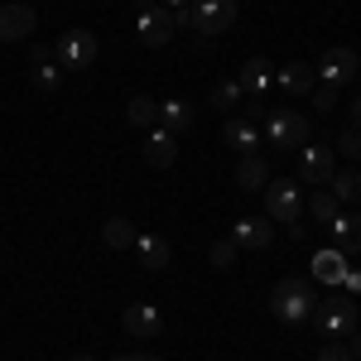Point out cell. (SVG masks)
<instances>
[{"mask_svg":"<svg viewBox=\"0 0 361 361\" xmlns=\"http://www.w3.org/2000/svg\"><path fill=\"white\" fill-rule=\"evenodd\" d=\"M34 25H39V20H34V5H20V0L0 5V44H20V39H29Z\"/></svg>","mask_w":361,"mask_h":361,"instance_id":"9c48e42d","label":"cell"},{"mask_svg":"<svg viewBox=\"0 0 361 361\" xmlns=\"http://www.w3.org/2000/svg\"><path fill=\"white\" fill-rule=\"evenodd\" d=\"M231 241L241 250H265L270 246V217H241L231 226Z\"/></svg>","mask_w":361,"mask_h":361,"instance_id":"e0dca14e","label":"cell"},{"mask_svg":"<svg viewBox=\"0 0 361 361\" xmlns=\"http://www.w3.org/2000/svg\"><path fill=\"white\" fill-rule=\"evenodd\" d=\"M275 82V68H270V58H246V68H241V87H246V97H260V92H270Z\"/></svg>","mask_w":361,"mask_h":361,"instance_id":"44dd1931","label":"cell"},{"mask_svg":"<svg viewBox=\"0 0 361 361\" xmlns=\"http://www.w3.org/2000/svg\"><path fill=\"white\" fill-rule=\"evenodd\" d=\"M126 116H130V126H154V121H159V102H154V97H130Z\"/></svg>","mask_w":361,"mask_h":361,"instance_id":"484cf974","label":"cell"},{"mask_svg":"<svg viewBox=\"0 0 361 361\" xmlns=\"http://www.w3.org/2000/svg\"><path fill=\"white\" fill-rule=\"evenodd\" d=\"M352 361H361V337H352Z\"/></svg>","mask_w":361,"mask_h":361,"instance_id":"e575fe53","label":"cell"},{"mask_svg":"<svg viewBox=\"0 0 361 361\" xmlns=\"http://www.w3.org/2000/svg\"><path fill=\"white\" fill-rule=\"evenodd\" d=\"M337 149H342L347 159H361V130H342V135H337Z\"/></svg>","mask_w":361,"mask_h":361,"instance_id":"f546056e","label":"cell"},{"mask_svg":"<svg viewBox=\"0 0 361 361\" xmlns=\"http://www.w3.org/2000/svg\"><path fill=\"white\" fill-rule=\"evenodd\" d=\"M328 231H333L337 250L347 255V260H357L361 255V212H352V207H342L333 222H328Z\"/></svg>","mask_w":361,"mask_h":361,"instance_id":"30bf717a","label":"cell"},{"mask_svg":"<svg viewBox=\"0 0 361 361\" xmlns=\"http://www.w3.org/2000/svg\"><path fill=\"white\" fill-rule=\"evenodd\" d=\"M188 10H193V29H202V34H222L236 20V0H197Z\"/></svg>","mask_w":361,"mask_h":361,"instance_id":"ba28073f","label":"cell"},{"mask_svg":"<svg viewBox=\"0 0 361 361\" xmlns=\"http://www.w3.org/2000/svg\"><path fill=\"white\" fill-rule=\"evenodd\" d=\"M328 188H333V197H337V202H357V197H361V173H357V169H342V173L333 169Z\"/></svg>","mask_w":361,"mask_h":361,"instance_id":"603a6c76","label":"cell"},{"mask_svg":"<svg viewBox=\"0 0 361 361\" xmlns=\"http://www.w3.org/2000/svg\"><path fill=\"white\" fill-rule=\"evenodd\" d=\"M159 130H169V135H183V130H193V102H159V121H154Z\"/></svg>","mask_w":361,"mask_h":361,"instance_id":"ac0fdd59","label":"cell"},{"mask_svg":"<svg viewBox=\"0 0 361 361\" xmlns=\"http://www.w3.org/2000/svg\"><path fill=\"white\" fill-rule=\"evenodd\" d=\"M236 188H246V193H260L265 183H270V164L260 159V154H241V164H236V178H231Z\"/></svg>","mask_w":361,"mask_h":361,"instance_id":"d6986e66","label":"cell"},{"mask_svg":"<svg viewBox=\"0 0 361 361\" xmlns=\"http://www.w3.org/2000/svg\"><path fill=\"white\" fill-rule=\"evenodd\" d=\"M304 207H308V217H313V222H323V226H328L337 212H342V202L333 197V188H323V193H308Z\"/></svg>","mask_w":361,"mask_h":361,"instance_id":"cb8c5ba5","label":"cell"},{"mask_svg":"<svg viewBox=\"0 0 361 361\" xmlns=\"http://www.w3.org/2000/svg\"><path fill=\"white\" fill-rule=\"evenodd\" d=\"M313 73H318V82H328V87L342 92V87L357 78V54H352V49H328V54L318 58V68H313Z\"/></svg>","mask_w":361,"mask_h":361,"instance_id":"52a82bcc","label":"cell"},{"mask_svg":"<svg viewBox=\"0 0 361 361\" xmlns=\"http://www.w3.org/2000/svg\"><path fill=\"white\" fill-rule=\"evenodd\" d=\"M342 289H347V294H361V270H347V275H342Z\"/></svg>","mask_w":361,"mask_h":361,"instance_id":"1f68e13d","label":"cell"},{"mask_svg":"<svg viewBox=\"0 0 361 361\" xmlns=\"http://www.w3.org/2000/svg\"><path fill=\"white\" fill-rule=\"evenodd\" d=\"M352 130H361V97H352Z\"/></svg>","mask_w":361,"mask_h":361,"instance_id":"d6a6232c","label":"cell"},{"mask_svg":"<svg viewBox=\"0 0 361 361\" xmlns=\"http://www.w3.org/2000/svg\"><path fill=\"white\" fill-rule=\"evenodd\" d=\"M135 250H140V265H145V270H164L169 265V241L164 236H135Z\"/></svg>","mask_w":361,"mask_h":361,"instance_id":"7402d4cb","label":"cell"},{"mask_svg":"<svg viewBox=\"0 0 361 361\" xmlns=\"http://www.w3.org/2000/svg\"><path fill=\"white\" fill-rule=\"evenodd\" d=\"M135 361H164V357H135Z\"/></svg>","mask_w":361,"mask_h":361,"instance_id":"8d00e7d4","label":"cell"},{"mask_svg":"<svg viewBox=\"0 0 361 361\" xmlns=\"http://www.w3.org/2000/svg\"><path fill=\"white\" fill-rule=\"evenodd\" d=\"M260 140L270 149H299V145H308V121L299 111H270L260 121Z\"/></svg>","mask_w":361,"mask_h":361,"instance_id":"7a4b0ae2","label":"cell"},{"mask_svg":"<svg viewBox=\"0 0 361 361\" xmlns=\"http://www.w3.org/2000/svg\"><path fill=\"white\" fill-rule=\"evenodd\" d=\"M241 102H246V87H241V82H217V87H212V106L231 111V106H241Z\"/></svg>","mask_w":361,"mask_h":361,"instance_id":"4316f807","label":"cell"},{"mask_svg":"<svg viewBox=\"0 0 361 361\" xmlns=\"http://www.w3.org/2000/svg\"><path fill=\"white\" fill-rule=\"evenodd\" d=\"M299 173L308 183H328L333 178V145H304L299 149Z\"/></svg>","mask_w":361,"mask_h":361,"instance_id":"7c38bea8","label":"cell"},{"mask_svg":"<svg viewBox=\"0 0 361 361\" xmlns=\"http://www.w3.org/2000/svg\"><path fill=\"white\" fill-rule=\"evenodd\" d=\"M54 54L63 63V73H82V68L97 63V34L92 29H68V34H58Z\"/></svg>","mask_w":361,"mask_h":361,"instance_id":"3957f363","label":"cell"},{"mask_svg":"<svg viewBox=\"0 0 361 361\" xmlns=\"http://www.w3.org/2000/svg\"><path fill=\"white\" fill-rule=\"evenodd\" d=\"M226 145L236 149V154H255L265 140H260V121H250V116H231L226 121Z\"/></svg>","mask_w":361,"mask_h":361,"instance_id":"4fadbf2b","label":"cell"},{"mask_svg":"<svg viewBox=\"0 0 361 361\" xmlns=\"http://www.w3.org/2000/svg\"><path fill=\"white\" fill-rule=\"evenodd\" d=\"M236 241H212V250H207V255H212V265H217V270H226V265H236Z\"/></svg>","mask_w":361,"mask_h":361,"instance_id":"83f0119b","label":"cell"},{"mask_svg":"<svg viewBox=\"0 0 361 361\" xmlns=\"http://www.w3.org/2000/svg\"><path fill=\"white\" fill-rule=\"evenodd\" d=\"M347 270H352V260H347L337 246H328V250H318V255H313V279H323V284H342Z\"/></svg>","mask_w":361,"mask_h":361,"instance_id":"ffe728a7","label":"cell"},{"mask_svg":"<svg viewBox=\"0 0 361 361\" xmlns=\"http://www.w3.org/2000/svg\"><path fill=\"white\" fill-rule=\"evenodd\" d=\"M102 241L111 250H121V246H135V226L126 222V217H111V222H102Z\"/></svg>","mask_w":361,"mask_h":361,"instance_id":"d4e9b609","label":"cell"},{"mask_svg":"<svg viewBox=\"0 0 361 361\" xmlns=\"http://www.w3.org/2000/svg\"><path fill=\"white\" fill-rule=\"evenodd\" d=\"M29 82L39 87V92H58V82H63V63H58L54 49H34V58H29Z\"/></svg>","mask_w":361,"mask_h":361,"instance_id":"8fae6325","label":"cell"},{"mask_svg":"<svg viewBox=\"0 0 361 361\" xmlns=\"http://www.w3.org/2000/svg\"><path fill=\"white\" fill-rule=\"evenodd\" d=\"M313 318H318V328L328 337H352L357 323H361V313H357L352 299H323V304L313 308Z\"/></svg>","mask_w":361,"mask_h":361,"instance_id":"5b68a950","label":"cell"},{"mask_svg":"<svg viewBox=\"0 0 361 361\" xmlns=\"http://www.w3.org/2000/svg\"><path fill=\"white\" fill-rule=\"evenodd\" d=\"M270 313H275L279 323H289V328H299L313 318V289H308V279L299 275H284L270 289Z\"/></svg>","mask_w":361,"mask_h":361,"instance_id":"6da1fadb","label":"cell"},{"mask_svg":"<svg viewBox=\"0 0 361 361\" xmlns=\"http://www.w3.org/2000/svg\"><path fill=\"white\" fill-rule=\"evenodd\" d=\"M318 361H352V347H347V342H328V347L318 352Z\"/></svg>","mask_w":361,"mask_h":361,"instance_id":"4dcf8cb0","label":"cell"},{"mask_svg":"<svg viewBox=\"0 0 361 361\" xmlns=\"http://www.w3.org/2000/svg\"><path fill=\"white\" fill-rule=\"evenodd\" d=\"M337 97H342V92H337V87H328V82L313 87V106H318V111H337Z\"/></svg>","mask_w":361,"mask_h":361,"instance_id":"f1b7e54d","label":"cell"},{"mask_svg":"<svg viewBox=\"0 0 361 361\" xmlns=\"http://www.w3.org/2000/svg\"><path fill=\"white\" fill-rule=\"evenodd\" d=\"M275 82H279V92H289V97H308V92L318 87V73H313L308 63H284L275 73Z\"/></svg>","mask_w":361,"mask_h":361,"instance_id":"2e32d148","label":"cell"},{"mask_svg":"<svg viewBox=\"0 0 361 361\" xmlns=\"http://www.w3.org/2000/svg\"><path fill=\"white\" fill-rule=\"evenodd\" d=\"M121 323H126L130 337H154L159 328H164V313H159L154 304H130L126 313H121Z\"/></svg>","mask_w":361,"mask_h":361,"instance_id":"5bb4252c","label":"cell"},{"mask_svg":"<svg viewBox=\"0 0 361 361\" xmlns=\"http://www.w3.org/2000/svg\"><path fill=\"white\" fill-rule=\"evenodd\" d=\"M173 159H178V135H169V130H159V126H149V140H145V164L169 169Z\"/></svg>","mask_w":361,"mask_h":361,"instance_id":"9a60e30c","label":"cell"},{"mask_svg":"<svg viewBox=\"0 0 361 361\" xmlns=\"http://www.w3.org/2000/svg\"><path fill=\"white\" fill-rule=\"evenodd\" d=\"M135 29H140V44H145V49H164L169 39L178 34V25H173V10H164V5H145Z\"/></svg>","mask_w":361,"mask_h":361,"instance_id":"8992f818","label":"cell"},{"mask_svg":"<svg viewBox=\"0 0 361 361\" xmlns=\"http://www.w3.org/2000/svg\"><path fill=\"white\" fill-rule=\"evenodd\" d=\"M154 5H164V10H183V5H193V0H154Z\"/></svg>","mask_w":361,"mask_h":361,"instance_id":"836d02e7","label":"cell"},{"mask_svg":"<svg viewBox=\"0 0 361 361\" xmlns=\"http://www.w3.org/2000/svg\"><path fill=\"white\" fill-rule=\"evenodd\" d=\"M265 212H270L275 222H299V217H304V193H299V183L270 178V183H265Z\"/></svg>","mask_w":361,"mask_h":361,"instance_id":"277c9868","label":"cell"},{"mask_svg":"<svg viewBox=\"0 0 361 361\" xmlns=\"http://www.w3.org/2000/svg\"><path fill=\"white\" fill-rule=\"evenodd\" d=\"M73 361H92V357H87V352H78V357H73Z\"/></svg>","mask_w":361,"mask_h":361,"instance_id":"d590c367","label":"cell"},{"mask_svg":"<svg viewBox=\"0 0 361 361\" xmlns=\"http://www.w3.org/2000/svg\"><path fill=\"white\" fill-rule=\"evenodd\" d=\"M111 361H135V357H111Z\"/></svg>","mask_w":361,"mask_h":361,"instance_id":"74e56055","label":"cell"}]
</instances>
